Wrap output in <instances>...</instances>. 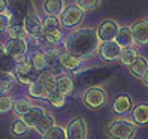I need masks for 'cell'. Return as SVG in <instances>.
I'll use <instances>...</instances> for the list:
<instances>
[{
	"label": "cell",
	"mask_w": 148,
	"mask_h": 139,
	"mask_svg": "<svg viewBox=\"0 0 148 139\" xmlns=\"http://www.w3.org/2000/svg\"><path fill=\"white\" fill-rule=\"evenodd\" d=\"M79 62H81V57L69 53V51L60 54V64H62L63 67H66V69H71V71L76 72V67H78V64H79Z\"/></svg>",
	"instance_id": "16"
},
{
	"label": "cell",
	"mask_w": 148,
	"mask_h": 139,
	"mask_svg": "<svg viewBox=\"0 0 148 139\" xmlns=\"http://www.w3.org/2000/svg\"><path fill=\"white\" fill-rule=\"evenodd\" d=\"M66 133H67V139H87L85 121L81 117L73 118L69 123V126L66 129Z\"/></svg>",
	"instance_id": "7"
},
{
	"label": "cell",
	"mask_w": 148,
	"mask_h": 139,
	"mask_svg": "<svg viewBox=\"0 0 148 139\" xmlns=\"http://www.w3.org/2000/svg\"><path fill=\"white\" fill-rule=\"evenodd\" d=\"M106 135L111 139H133L136 136V126L127 120H115L106 126Z\"/></svg>",
	"instance_id": "2"
},
{
	"label": "cell",
	"mask_w": 148,
	"mask_h": 139,
	"mask_svg": "<svg viewBox=\"0 0 148 139\" xmlns=\"http://www.w3.org/2000/svg\"><path fill=\"white\" fill-rule=\"evenodd\" d=\"M32 64L36 71L42 72L43 69H47L48 63H47V57H45V53H34L33 57H32Z\"/></svg>",
	"instance_id": "27"
},
{
	"label": "cell",
	"mask_w": 148,
	"mask_h": 139,
	"mask_svg": "<svg viewBox=\"0 0 148 139\" xmlns=\"http://www.w3.org/2000/svg\"><path fill=\"white\" fill-rule=\"evenodd\" d=\"M18 67V60L14 58L9 54H5L0 58V72L3 73H15Z\"/></svg>",
	"instance_id": "18"
},
{
	"label": "cell",
	"mask_w": 148,
	"mask_h": 139,
	"mask_svg": "<svg viewBox=\"0 0 148 139\" xmlns=\"http://www.w3.org/2000/svg\"><path fill=\"white\" fill-rule=\"evenodd\" d=\"M130 109H132V100H130V97L127 96V94H120L114 102L115 114L123 115V114H126V112H129Z\"/></svg>",
	"instance_id": "17"
},
{
	"label": "cell",
	"mask_w": 148,
	"mask_h": 139,
	"mask_svg": "<svg viewBox=\"0 0 148 139\" xmlns=\"http://www.w3.org/2000/svg\"><path fill=\"white\" fill-rule=\"evenodd\" d=\"M130 29H132L135 42L141 43V45H144V43L148 42V21L147 20L135 23Z\"/></svg>",
	"instance_id": "12"
},
{
	"label": "cell",
	"mask_w": 148,
	"mask_h": 139,
	"mask_svg": "<svg viewBox=\"0 0 148 139\" xmlns=\"http://www.w3.org/2000/svg\"><path fill=\"white\" fill-rule=\"evenodd\" d=\"M9 25H11V16L5 15V14H0V31L9 30Z\"/></svg>",
	"instance_id": "38"
},
{
	"label": "cell",
	"mask_w": 148,
	"mask_h": 139,
	"mask_svg": "<svg viewBox=\"0 0 148 139\" xmlns=\"http://www.w3.org/2000/svg\"><path fill=\"white\" fill-rule=\"evenodd\" d=\"M16 79L18 78H16L15 73H2L0 75V94L11 91Z\"/></svg>",
	"instance_id": "19"
},
{
	"label": "cell",
	"mask_w": 148,
	"mask_h": 139,
	"mask_svg": "<svg viewBox=\"0 0 148 139\" xmlns=\"http://www.w3.org/2000/svg\"><path fill=\"white\" fill-rule=\"evenodd\" d=\"M9 34H11V39H24L29 33H27L24 25L15 24V25H11L9 27Z\"/></svg>",
	"instance_id": "30"
},
{
	"label": "cell",
	"mask_w": 148,
	"mask_h": 139,
	"mask_svg": "<svg viewBox=\"0 0 148 139\" xmlns=\"http://www.w3.org/2000/svg\"><path fill=\"white\" fill-rule=\"evenodd\" d=\"M29 124L25 123L24 120H16L14 121V124H12V133L15 136H21V135H25L27 133V130H29Z\"/></svg>",
	"instance_id": "31"
},
{
	"label": "cell",
	"mask_w": 148,
	"mask_h": 139,
	"mask_svg": "<svg viewBox=\"0 0 148 139\" xmlns=\"http://www.w3.org/2000/svg\"><path fill=\"white\" fill-rule=\"evenodd\" d=\"M5 54H6V47H3L2 43H0V58H2Z\"/></svg>",
	"instance_id": "40"
},
{
	"label": "cell",
	"mask_w": 148,
	"mask_h": 139,
	"mask_svg": "<svg viewBox=\"0 0 148 139\" xmlns=\"http://www.w3.org/2000/svg\"><path fill=\"white\" fill-rule=\"evenodd\" d=\"M132 120L136 124H148V103H139L132 111Z\"/></svg>",
	"instance_id": "13"
},
{
	"label": "cell",
	"mask_w": 148,
	"mask_h": 139,
	"mask_svg": "<svg viewBox=\"0 0 148 139\" xmlns=\"http://www.w3.org/2000/svg\"><path fill=\"white\" fill-rule=\"evenodd\" d=\"M45 11L51 16L63 14V0H45Z\"/></svg>",
	"instance_id": "21"
},
{
	"label": "cell",
	"mask_w": 148,
	"mask_h": 139,
	"mask_svg": "<svg viewBox=\"0 0 148 139\" xmlns=\"http://www.w3.org/2000/svg\"><path fill=\"white\" fill-rule=\"evenodd\" d=\"M8 3H9L11 12L16 14V16L25 18V15L33 12V5L30 0H8Z\"/></svg>",
	"instance_id": "11"
},
{
	"label": "cell",
	"mask_w": 148,
	"mask_h": 139,
	"mask_svg": "<svg viewBox=\"0 0 148 139\" xmlns=\"http://www.w3.org/2000/svg\"><path fill=\"white\" fill-rule=\"evenodd\" d=\"M82 16H84V9L79 5H71L64 9V12L62 14V18H60V23L64 27H73V25H78L82 21Z\"/></svg>",
	"instance_id": "4"
},
{
	"label": "cell",
	"mask_w": 148,
	"mask_h": 139,
	"mask_svg": "<svg viewBox=\"0 0 148 139\" xmlns=\"http://www.w3.org/2000/svg\"><path fill=\"white\" fill-rule=\"evenodd\" d=\"M142 82H144L145 85H148V69H147V72H145V75H144V78H142Z\"/></svg>",
	"instance_id": "41"
},
{
	"label": "cell",
	"mask_w": 148,
	"mask_h": 139,
	"mask_svg": "<svg viewBox=\"0 0 148 139\" xmlns=\"http://www.w3.org/2000/svg\"><path fill=\"white\" fill-rule=\"evenodd\" d=\"M38 72L39 71H36L32 63H29V62H25V60H24V62L18 63V67H16L15 75H16V78H18L20 82H23V84H32V82L38 81L40 78V76H38Z\"/></svg>",
	"instance_id": "5"
},
{
	"label": "cell",
	"mask_w": 148,
	"mask_h": 139,
	"mask_svg": "<svg viewBox=\"0 0 148 139\" xmlns=\"http://www.w3.org/2000/svg\"><path fill=\"white\" fill-rule=\"evenodd\" d=\"M24 27L27 30V33L33 38L43 36V24L38 18V15L34 12H30L29 15H25L24 18Z\"/></svg>",
	"instance_id": "10"
},
{
	"label": "cell",
	"mask_w": 148,
	"mask_h": 139,
	"mask_svg": "<svg viewBox=\"0 0 148 139\" xmlns=\"http://www.w3.org/2000/svg\"><path fill=\"white\" fill-rule=\"evenodd\" d=\"M48 100H49L51 103H53L54 106H57V108L63 106V105H64V93L58 91V90H54L53 93H49Z\"/></svg>",
	"instance_id": "32"
},
{
	"label": "cell",
	"mask_w": 148,
	"mask_h": 139,
	"mask_svg": "<svg viewBox=\"0 0 148 139\" xmlns=\"http://www.w3.org/2000/svg\"><path fill=\"white\" fill-rule=\"evenodd\" d=\"M14 108V102L9 96L0 94V112H8Z\"/></svg>",
	"instance_id": "34"
},
{
	"label": "cell",
	"mask_w": 148,
	"mask_h": 139,
	"mask_svg": "<svg viewBox=\"0 0 148 139\" xmlns=\"http://www.w3.org/2000/svg\"><path fill=\"white\" fill-rule=\"evenodd\" d=\"M147 21H148V20H147Z\"/></svg>",
	"instance_id": "42"
},
{
	"label": "cell",
	"mask_w": 148,
	"mask_h": 139,
	"mask_svg": "<svg viewBox=\"0 0 148 139\" xmlns=\"http://www.w3.org/2000/svg\"><path fill=\"white\" fill-rule=\"evenodd\" d=\"M8 8H9V3H8V0H0V14L5 12Z\"/></svg>",
	"instance_id": "39"
},
{
	"label": "cell",
	"mask_w": 148,
	"mask_h": 139,
	"mask_svg": "<svg viewBox=\"0 0 148 139\" xmlns=\"http://www.w3.org/2000/svg\"><path fill=\"white\" fill-rule=\"evenodd\" d=\"M97 33L93 29H79L69 33L66 38V48L78 57H87L97 47Z\"/></svg>",
	"instance_id": "1"
},
{
	"label": "cell",
	"mask_w": 148,
	"mask_h": 139,
	"mask_svg": "<svg viewBox=\"0 0 148 139\" xmlns=\"http://www.w3.org/2000/svg\"><path fill=\"white\" fill-rule=\"evenodd\" d=\"M138 58H139V54H138V51L133 49V48H123V51H121V55H120L121 63L127 64V66H130L133 62H136Z\"/></svg>",
	"instance_id": "25"
},
{
	"label": "cell",
	"mask_w": 148,
	"mask_h": 139,
	"mask_svg": "<svg viewBox=\"0 0 148 139\" xmlns=\"http://www.w3.org/2000/svg\"><path fill=\"white\" fill-rule=\"evenodd\" d=\"M118 30L120 27L117 25L115 21L112 20H108L105 23H102L97 29V38L102 40V42H109V40H114L118 34Z\"/></svg>",
	"instance_id": "8"
},
{
	"label": "cell",
	"mask_w": 148,
	"mask_h": 139,
	"mask_svg": "<svg viewBox=\"0 0 148 139\" xmlns=\"http://www.w3.org/2000/svg\"><path fill=\"white\" fill-rule=\"evenodd\" d=\"M147 69H148L147 60L145 58H141V57H139L136 62H133L132 64H130V72H132V75H135L136 78H141V79L144 78Z\"/></svg>",
	"instance_id": "20"
},
{
	"label": "cell",
	"mask_w": 148,
	"mask_h": 139,
	"mask_svg": "<svg viewBox=\"0 0 148 139\" xmlns=\"http://www.w3.org/2000/svg\"><path fill=\"white\" fill-rule=\"evenodd\" d=\"M121 48L115 40H109V42H103L100 48H99V53H100V57L106 62H114L115 58H118L121 55Z\"/></svg>",
	"instance_id": "9"
},
{
	"label": "cell",
	"mask_w": 148,
	"mask_h": 139,
	"mask_svg": "<svg viewBox=\"0 0 148 139\" xmlns=\"http://www.w3.org/2000/svg\"><path fill=\"white\" fill-rule=\"evenodd\" d=\"M54 126H56L54 124V117L51 115V114H45V115L40 118V121L36 124V127H34V129H36L40 135H45L48 130L53 129Z\"/></svg>",
	"instance_id": "23"
},
{
	"label": "cell",
	"mask_w": 148,
	"mask_h": 139,
	"mask_svg": "<svg viewBox=\"0 0 148 139\" xmlns=\"http://www.w3.org/2000/svg\"><path fill=\"white\" fill-rule=\"evenodd\" d=\"M57 90L62 91L64 94H69L72 90H73V82L72 79L69 78L67 75H60L57 78Z\"/></svg>",
	"instance_id": "24"
},
{
	"label": "cell",
	"mask_w": 148,
	"mask_h": 139,
	"mask_svg": "<svg viewBox=\"0 0 148 139\" xmlns=\"http://www.w3.org/2000/svg\"><path fill=\"white\" fill-rule=\"evenodd\" d=\"M115 42L121 48H130V45L135 42V38H133V33H132V29L130 27H121L118 30V34L115 38Z\"/></svg>",
	"instance_id": "15"
},
{
	"label": "cell",
	"mask_w": 148,
	"mask_h": 139,
	"mask_svg": "<svg viewBox=\"0 0 148 139\" xmlns=\"http://www.w3.org/2000/svg\"><path fill=\"white\" fill-rule=\"evenodd\" d=\"M39 79L42 81L43 88H45V91H47L48 96H49V93H53L54 90H57V79L53 76V73H49V72L40 73V78H39Z\"/></svg>",
	"instance_id": "22"
},
{
	"label": "cell",
	"mask_w": 148,
	"mask_h": 139,
	"mask_svg": "<svg viewBox=\"0 0 148 139\" xmlns=\"http://www.w3.org/2000/svg\"><path fill=\"white\" fill-rule=\"evenodd\" d=\"M30 109H32V102L27 100V99H20V100L14 102V111H15L18 115L27 114Z\"/></svg>",
	"instance_id": "29"
},
{
	"label": "cell",
	"mask_w": 148,
	"mask_h": 139,
	"mask_svg": "<svg viewBox=\"0 0 148 139\" xmlns=\"http://www.w3.org/2000/svg\"><path fill=\"white\" fill-rule=\"evenodd\" d=\"M43 139H67V133L63 127L54 126L53 129H49L48 132L43 135Z\"/></svg>",
	"instance_id": "28"
},
{
	"label": "cell",
	"mask_w": 148,
	"mask_h": 139,
	"mask_svg": "<svg viewBox=\"0 0 148 139\" xmlns=\"http://www.w3.org/2000/svg\"><path fill=\"white\" fill-rule=\"evenodd\" d=\"M78 5H79L84 11H90L94 9L100 5V0H78Z\"/></svg>",
	"instance_id": "36"
},
{
	"label": "cell",
	"mask_w": 148,
	"mask_h": 139,
	"mask_svg": "<svg viewBox=\"0 0 148 139\" xmlns=\"http://www.w3.org/2000/svg\"><path fill=\"white\" fill-rule=\"evenodd\" d=\"M106 93L100 87H93L88 88L87 93L84 94V105L90 109H99L102 106H105L106 103Z\"/></svg>",
	"instance_id": "3"
},
{
	"label": "cell",
	"mask_w": 148,
	"mask_h": 139,
	"mask_svg": "<svg viewBox=\"0 0 148 139\" xmlns=\"http://www.w3.org/2000/svg\"><path fill=\"white\" fill-rule=\"evenodd\" d=\"M29 93H30V96H33V97H48V94H47L45 88H43V84H42L40 79L30 84Z\"/></svg>",
	"instance_id": "26"
},
{
	"label": "cell",
	"mask_w": 148,
	"mask_h": 139,
	"mask_svg": "<svg viewBox=\"0 0 148 139\" xmlns=\"http://www.w3.org/2000/svg\"><path fill=\"white\" fill-rule=\"evenodd\" d=\"M25 53H27V43L24 42V39H11L6 43V54L16 58L18 63L24 62Z\"/></svg>",
	"instance_id": "6"
},
{
	"label": "cell",
	"mask_w": 148,
	"mask_h": 139,
	"mask_svg": "<svg viewBox=\"0 0 148 139\" xmlns=\"http://www.w3.org/2000/svg\"><path fill=\"white\" fill-rule=\"evenodd\" d=\"M43 36H45V39L49 43H58L60 40L63 39V34H62V31H60L58 29L57 30H53V31H48V33L43 34Z\"/></svg>",
	"instance_id": "35"
},
{
	"label": "cell",
	"mask_w": 148,
	"mask_h": 139,
	"mask_svg": "<svg viewBox=\"0 0 148 139\" xmlns=\"http://www.w3.org/2000/svg\"><path fill=\"white\" fill-rule=\"evenodd\" d=\"M43 24V34L48 33V31H53V30H57L58 29V20L56 18V16H48V18H45L42 21Z\"/></svg>",
	"instance_id": "33"
},
{
	"label": "cell",
	"mask_w": 148,
	"mask_h": 139,
	"mask_svg": "<svg viewBox=\"0 0 148 139\" xmlns=\"http://www.w3.org/2000/svg\"><path fill=\"white\" fill-rule=\"evenodd\" d=\"M45 57H47L48 66H54L60 63V54L57 51H48V53H45Z\"/></svg>",
	"instance_id": "37"
},
{
	"label": "cell",
	"mask_w": 148,
	"mask_h": 139,
	"mask_svg": "<svg viewBox=\"0 0 148 139\" xmlns=\"http://www.w3.org/2000/svg\"><path fill=\"white\" fill-rule=\"evenodd\" d=\"M45 114H47V112H45V109H43V108H40V106H32V109L27 112V114L23 115V120L30 127H36V124L39 123L40 118L45 115Z\"/></svg>",
	"instance_id": "14"
}]
</instances>
